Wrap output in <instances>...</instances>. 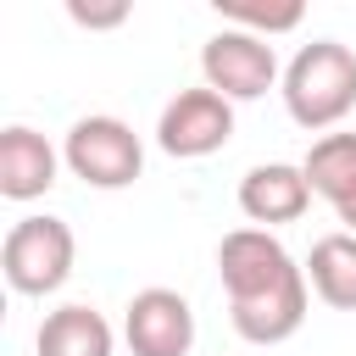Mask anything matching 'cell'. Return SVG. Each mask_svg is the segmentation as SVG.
<instances>
[{
	"label": "cell",
	"instance_id": "1",
	"mask_svg": "<svg viewBox=\"0 0 356 356\" xmlns=\"http://www.w3.org/2000/svg\"><path fill=\"white\" fill-rule=\"evenodd\" d=\"M217 278L228 295V323L245 345H284L289 334H300L312 284H306V267H295V256L267 228L222 234Z\"/></svg>",
	"mask_w": 356,
	"mask_h": 356
},
{
	"label": "cell",
	"instance_id": "2",
	"mask_svg": "<svg viewBox=\"0 0 356 356\" xmlns=\"http://www.w3.org/2000/svg\"><path fill=\"white\" fill-rule=\"evenodd\" d=\"M278 95H284V111H289L295 128H306V134L339 128L356 111V50L339 44V39L300 44L284 67Z\"/></svg>",
	"mask_w": 356,
	"mask_h": 356
},
{
	"label": "cell",
	"instance_id": "3",
	"mask_svg": "<svg viewBox=\"0 0 356 356\" xmlns=\"http://www.w3.org/2000/svg\"><path fill=\"white\" fill-rule=\"evenodd\" d=\"M72 261H78V239L61 217L50 211H33V217H17L6 245H0V273L17 295H56L67 278H72Z\"/></svg>",
	"mask_w": 356,
	"mask_h": 356
},
{
	"label": "cell",
	"instance_id": "4",
	"mask_svg": "<svg viewBox=\"0 0 356 356\" xmlns=\"http://www.w3.org/2000/svg\"><path fill=\"white\" fill-rule=\"evenodd\" d=\"M61 161L89 189H128L145 172V145L122 117H78L61 139Z\"/></svg>",
	"mask_w": 356,
	"mask_h": 356
},
{
	"label": "cell",
	"instance_id": "5",
	"mask_svg": "<svg viewBox=\"0 0 356 356\" xmlns=\"http://www.w3.org/2000/svg\"><path fill=\"white\" fill-rule=\"evenodd\" d=\"M200 78L222 100H261L284 72H278V56L267 39H256L245 28H217L200 44Z\"/></svg>",
	"mask_w": 356,
	"mask_h": 356
},
{
	"label": "cell",
	"instance_id": "6",
	"mask_svg": "<svg viewBox=\"0 0 356 356\" xmlns=\"http://www.w3.org/2000/svg\"><path fill=\"white\" fill-rule=\"evenodd\" d=\"M234 139V100H222L217 89H178L167 106H161V122H156V145L178 161H200V156H217L222 145Z\"/></svg>",
	"mask_w": 356,
	"mask_h": 356
},
{
	"label": "cell",
	"instance_id": "7",
	"mask_svg": "<svg viewBox=\"0 0 356 356\" xmlns=\"http://www.w3.org/2000/svg\"><path fill=\"white\" fill-rule=\"evenodd\" d=\"M122 339L134 356H189L195 350V306L178 289H139L122 317Z\"/></svg>",
	"mask_w": 356,
	"mask_h": 356
},
{
	"label": "cell",
	"instance_id": "8",
	"mask_svg": "<svg viewBox=\"0 0 356 356\" xmlns=\"http://www.w3.org/2000/svg\"><path fill=\"white\" fill-rule=\"evenodd\" d=\"M306 206H312V184L295 161H261L239 178V211L267 234L284 222H300Z\"/></svg>",
	"mask_w": 356,
	"mask_h": 356
},
{
	"label": "cell",
	"instance_id": "9",
	"mask_svg": "<svg viewBox=\"0 0 356 356\" xmlns=\"http://www.w3.org/2000/svg\"><path fill=\"white\" fill-rule=\"evenodd\" d=\"M56 172H61V150L39 128H28V122L0 128V195L6 200L22 206V200L50 195L56 189Z\"/></svg>",
	"mask_w": 356,
	"mask_h": 356
},
{
	"label": "cell",
	"instance_id": "10",
	"mask_svg": "<svg viewBox=\"0 0 356 356\" xmlns=\"http://www.w3.org/2000/svg\"><path fill=\"white\" fill-rule=\"evenodd\" d=\"M33 350L39 356H111L117 339H111V323L83 306V300H67L56 312H44L39 334H33Z\"/></svg>",
	"mask_w": 356,
	"mask_h": 356
},
{
	"label": "cell",
	"instance_id": "11",
	"mask_svg": "<svg viewBox=\"0 0 356 356\" xmlns=\"http://www.w3.org/2000/svg\"><path fill=\"white\" fill-rule=\"evenodd\" d=\"M306 284L323 306L356 312V234H323L306 256Z\"/></svg>",
	"mask_w": 356,
	"mask_h": 356
},
{
	"label": "cell",
	"instance_id": "12",
	"mask_svg": "<svg viewBox=\"0 0 356 356\" xmlns=\"http://www.w3.org/2000/svg\"><path fill=\"white\" fill-rule=\"evenodd\" d=\"M300 172H306L312 195H323L334 211H339L345 200H356V134H323V139L306 150Z\"/></svg>",
	"mask_w": 356,
	"mask_h": 356
},
{
	"label": "cell",
	"instance_id": "13",
	"mask_svg": "<svg viewBox=\"0 0 356 356\" xmlns=\"http://www.w3.org/2000/svg\"><path fill=\"white\" fill-rule=\"evenodd\" d=\"M217 11H222V22L228 28H245V33H256V39H273V33H289V28H300V6H245V0H217Z\"/></svg>",
	"mask_w": 356,
	"mask_h": 356
},
{
	"label": "cell",
	"instance_id": "14",
	"mask_svg": "<svg viewBox=\"0 0 356 356\" xmlns=\"http://www.w3.org/2000/svg\"><path fill=\"white\" fill-rule=\"evenodd\" d=\"M67 17L78 28H122L128 22V0H111V6H83V0H67Z\"/></svg>",
	"mask_w": 356,
	"mask_h": 356
},
{
	"label": "cell",
	"instance_id": "15",
	"mask_svg": "<svg viewBox=\"0 0 356 356\" xmlns=\"http://www.w3.org/2000/svg\"><path fill=\"white\" fill-rule=\"evenodd\" d=\"M339 222H345V234H356V200H345V206H339Z\"/></svg>",
	"mask_w": 356,
	"mask_h": 356
}]
</instances>
